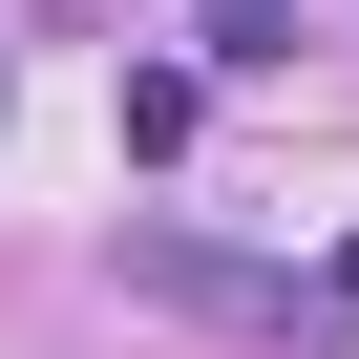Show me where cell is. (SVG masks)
<instances>
[{"mask_svg":"<svg viewBox=\"0 0 359 359\" xmlns=\"http://www.w3.org/2000/svg\"><path fill=\"white\" fill-rule=\"evenodd\" d=\"M212 22V64H296V0H191Z\"/></svg>","mask_w":359,"mask_h":359,"instance_id":"cell-1","label":"cell"}]
</instances>
